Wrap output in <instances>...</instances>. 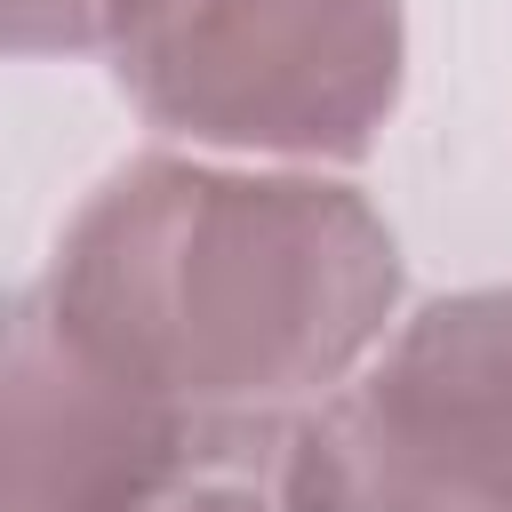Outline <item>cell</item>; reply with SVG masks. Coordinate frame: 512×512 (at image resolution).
<instances>
[{
  "mask_svg": "<svg viewBox=\"0 0 512 512\" xmlns=\"http://www.w3.org/2000/svg\"><path fill=\"white\" fill-rule=\"evenodd\" d=\"M280 512H512V288L400 304L384 344L272 440Z\"/></svg>",
  "mask_w": 512,
  "mask_h": 512,
  "instance_id": "obj_3",
  "label": "cell"
},
{
  "mask_svg": "<svg viewBox=\"0 0 512 512\" xmlns=\"http://www.w3.org/2000/svg\"><path fill=\"white\" fill-rule=\"evenodd\" d=\"M32 288L88 368L248 464L384 344L408 264L360 184L168 144L64 216Z\"/></svg>",
  "mask_w": 512,
  "mask_h": 512,
  "instance_id": "obj_1",
  "label": "cell"
},
{
  "mask_svg": "<svg viewBox=\"0 0 512 512\" xmlns=\"http://www.w3.org/2000/svg\"><path fill=\"white\" fill-rule=\"evenodd\" d=\"M112 88L176 152L248 168H352L408 88L400 0H112Z\"/></svg>",
  "mask_w": 512,
  "mask_h": 512,
  "instance_id": "obj_2",
  "label": "cell"
},
{
  "mask_svg": "<svg viewBox=\"0 0 512 512\" xmlns=\"http://www.w3.org/2000/svg\"><path fill=\"white\" fill-rule=\"evenodd\" d=\"M208 464L232 456L88 368L40 288L0 296V512H144Z\"/></svg>",
  "mask_w": 512,
  "mask_h": 512,
  "instance_id": "obj_4",
  "label": "cell"
},
{
  "mask_svg": "<svg viewBox=\"0 0 512 512\" xmlns=\"http://www.w3.org/2000/svg\"><path fill=\"white\" fill-rule=\"evenodd\" d=\"M144 512H280V504H272V488L248 480L240 464H208V472L176 480L168 496H152Z\"/></svg>",
  "mask_w": 512,
  "mask_h": 512,
  "instance_id": "obj_6",
  "label": "cell"
},
{
  "mask_svg": "<svg viewBox=\"0 0 512 512\" xmlns=\"http://www.w3.org/2000/svg\"><path fill=\"white\" fill-rule=\"evenodd\" d=\"M112 0H0V56H96Z\"/></svg>",
  "mask_w": 512,
  "mask_h": 512,
  "instance_id": "obj_5",
  "label": "cell"
}]
</instances>
